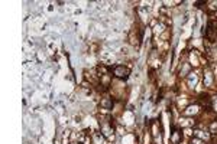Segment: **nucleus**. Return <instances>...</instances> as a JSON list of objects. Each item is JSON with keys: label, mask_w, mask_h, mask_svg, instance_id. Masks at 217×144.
Returning a JSON list of instances; mask_svg holds the SVG:
<instances>
[{"label": "nucleus", "mask_w": 217, "mask_h": 144, "mask_svg": "<svg viewBox=\"0 0 217 144\" xmlns=\"http://www.w3.org/2000/svg\"><path fill=\"white\" fill-rule=\"evenodd\" d=\"M112 74L119 79H126L130 75V69L125 65H116L114 68H112Z\"/></svg>", "instance_id": "nucleus-1"}, {"label": "nucleus", "mask_w": 217, "mask_h": 144, "mask_svg": "<svg viewBox=\"0 0 217 144\" xmlns=\"http://www.w3.org/2000/svg\"><path fill=\"white\" fill-rule=\"evenodd\" d=\"M141 41H142V30L141 29H133L129 35V42L133 46H139Z\"/></svg>", "instance_id": "nucleus-2"}, {"label": "nucleus", "mask_w": 217, "mask_h": 144, "mask_svg": "<svg viewBox=\"0 0 217 144\" xmlns=\"http://www.w3.org/2000/svg\"><path fill=\"white\" fill-rule=\"evenodd\" d=\"M198 110H200V107L198 105H190V107L185 108V111H184V114L185 115H192V114H197L198 112Z\"/></svg>", "instance_id": "nucleus-3"}, {"label": "nucleus", "mask_w": 217, "mask_h": 144, "mask_svg": "<svg viewBox=\"0 0 217 144\" xmlns=\"http://www.w3.org/2000/svg\"><path fill=\"white\" fill-rule=\"evenodd\" d=\"M210 133H211L213 136H216V134H217V123H216V121L211 124V130H210Z\"/></svg>", "instance_id": "nucleus-4"}, {"label": "nucleus", "mask_w": 217, "mask_h": 144, "mask_svg": "<svg viewBox=\"0 0 217 144\" xmlns=\"http://www.w3.org/2000/svg\"><path fill=\"white\" fill-rule=\"evenodd\" d=\"M191 144H204V141L201 140V138H198V137H194L191 140Z\"/></svg>", "instance_id": "nucleus-5"}]
</instances>
